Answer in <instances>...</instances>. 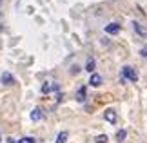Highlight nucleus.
Returning <instances> with one entry per match:
<instances>
[{
	"instance_id": "14",
	"label": "nucleus",
	"mask_w": 147,
	"mask_h": 143,
	"mask_svg": "<svg viewBox=\"0 0 147 143\" xmlns=\"http://www.w3.org/2000/svg\"><path fill=\"white\" fill-rule=\"evenodd\" d=\"M140 54H142V56H144V58H147V47H144L142 51H140Z\"/></svg>"
},
{
	"instance_id": "16",
	"label": "nucleus",
	"mask_w": 147,
	"mask_h": 143,
	"mask_svg": "<svg viewBox=\"0 0 147 143\" xmlns=\"http://www.w3.org/2000/svg\"><path fill=\"white\" fill-rule=\"evenodd\" d=\"M0 141H2V134H0Z\"/></svg>"
},
{
	"instance_id": "7",
	"label": "nucleus",
	"mask_w": 147,
	"mask_h": 143,
	"mask_svg": "<svg viewBox=\"0 0 147 143\" xmlns=\"http://www.w3.org/2000/svg\"><path fill=\"white\" fill-rule=\"evenodd\" d=\"M13 74H11V73H2V76H0V82H2L4 85H11V83H13Z\"/></svg>"
},
{
	"instance_id": "1",
	"label": "nucleus",
	"mask_w": 147,
	"mask_h": 143,
	"mask_svg": "<svg viewBox=\"0 0 147 143\" xmlns=\"http://www.w3.org/2000/svg\"><path fill=\"white\" fill-rule=\"evenodd\" d=\"M129 80V82H136L138 80V74H136V71H134V67H131V65H125L122 69V80Z\"/></svg>"
},
{
	"instance_id": "3",
	"label": "nucleus",
	"mask_w": 147,
	"mask_h": 143,
	"mask_svg": "<svg viewBox=\"0 0 147 143\" xmlns=\"http://www.w3.org/2000/svg\"><path fill=\"white\" fill-rule=\"evenodd\" d=\"M104 118H105V122H109V123H116V120H118L116 111L115 109H107V111L104 112Z\"/></svg>"
},
{
	"instance_id": "12",
	"label": "nucleus",
	"mask_w": 147,
	"mask_h": 143,
	"mask_svg": "<svg viewBox=\"0 0 147 143\" xmlns=\"http://www.w3.org/2000/svg\"><path fill=\"white\" fill-rule=\"evenodd\" d=\"M94 140H96V143H107V140H109V138H107L105 134H100V136H96Z\"/></svg>"
},
{
	"instance_id": "2",
	"label": "nucleus",
	"mask_w": 147,
	"mask_h": 143,
	"mask_svg": "<svg viewBox=\"0 0 147 143\" xmlns=\"http://www.w3.org/2000/svg\"><path fill=\"white\" fill-rule=\"evenodd\" d=\"M133 29H134V33H136V35H138L140 38L147 40V27H145L144 24H140V22L134 20V22H133Z\"/></svg>"
},
{
	"instance_id": "4",
	"label": "nucleus",
	"mask_w": 147,
	"mask_h": 143,
	"mask_svg": "<svg viewBox=\"0 0 147 143\" xmlns=\"http://www.w3.org/2000/svg\"><path fill=\"white\" fill-rule=\"evenodd\" d=\"M31 120L33 122H40V120H44V109L40 107H35L31 111Z\"/></svg>"
},
{
	"instance_id": "10",
	"label": "nucleus",
	"mask_w": 147,
	"mask_h": 143,
	"mask_svg": "<svg viewBox=\"0 0 147 143\" xmlns=\"http://www.w3.org/2000/svg\"><path fill=\"white\" fill-rule=\"evenodd\" d=\"M94 65H96V62H94V58H89V60H87V64H86V71L93 73V71H94Z\"/></svg>"
},
{
	"instance_id": "13",
	"label": "nucleus",
	"mask_w": 147,
	"mask_h": 143,
	"mask_svg": "<svg viewBox=\"0 0 147 143\" xmlns=\"http://www.w3.org/2000/svg\"><path fill=\"white\" fill-rule=\"evenodd\" d=\"M18 143H35V138H31V136H26V138L18 140Z\"/></svg>"
},
{
	"instance_id": "5",
	"label": "nucleus",
	"mask_w": 147,
	"mask_h": 143,
	"mask_svg": "<svg viewBox=\"0 0 147 143\" xmlns=\"http://www.w3.org/2000/svg\"><path fill=\"white\" fill-rule=\"evenodd\" d=\"M105 33H107V35H116V33H120V24L113 22V24L105 26Z\"/></svg>"
},
{
	"instance_id": "11",
	"label": "nucleus",
	"mask_w": 147,
	"mask_h": 143,
	"mask_svg": "<svg viewBox=\"0 0 147 143\" xmlns=\"http://www.w3.org/2000/svg\"><path fill=\"white\" fill-rule=\"evenodd\" d=\"M65 141H67V132L62 130V132L58 134V138H56V143H65Z\"/></svg>"
},
{
	"instance_id": "15",
	"label": "nucleus",
	"mask_w": 147,
	"mask_h": 143,
	"mask_svg": "<svg viewBox=\"0 0 147 143\" xmlns=\"http://www.w3.org/2000/svg\"><path fill=\"white\" fill-rule=\"evenodd\" d=\"M7 143H18V141H16V140H9Z\"/></svg>"
},
{
	"instance_id": "9",
	"label": "nucleus",
	"mask_w": 147,
	"mask_h": 143,
	"mask_svg": "<svg viewBox=\"0 0 147 143\" xmlns=\"http://www.w3.org/2000/svg\"><path fill=\"white\" fill-rule=\"evenodd\" d=\"M125 138H127V130H118V132H116V141L118 143H123V141H125Z\"/></svg>"
},
{
	"instance_id": "8",
	"label": "nucleus",
	"mask_w": 147,
	"mask_h": 143,
	"mask_svg": "<svg viewBox=\"0 0 147 143\" xmlns=\"http://www.w3.org/2000/svg\"><path fill=\"white\" fill-rule=\"evenodd\" d=\"M89 83H91L93 87H98V85L102 83V76H100V74H93L91 80H89Z\"/></svg>"
},
{
	"instance_id": "6",
	"label": "nucleus",
	"mask_w": 147,
	"mask_h": 143,
	"mask_svg": "<svg viewBox=\"0 0 147 143\" xmlns=\"http://www.w3.org/2000/svg\"><path fill=\"white\" fill-rule=\"evenodd\" d=\"M86 94H87V87H86V85H82V87L76 91V101H80V103H82V101H86Z\"/></svg>"
}]
</instances>
